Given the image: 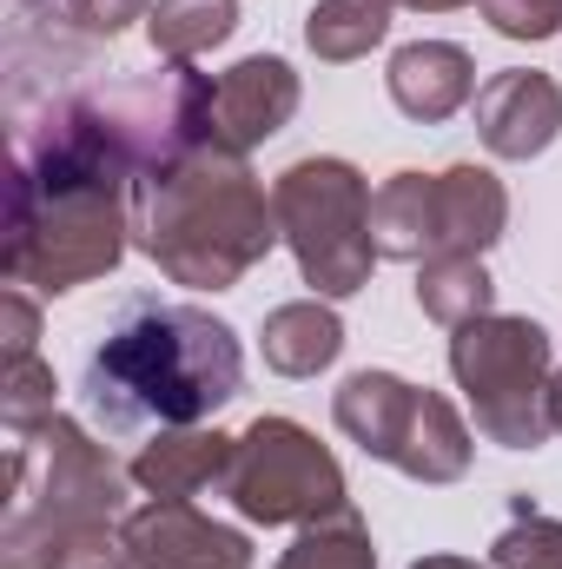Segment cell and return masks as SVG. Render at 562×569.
I'll use <instances>...</instances> for the list:
<instances>
[{
    "instance_id": "1",
    "label": "cell",
    "mask_w": 562,
    "mask_h": 569,
    "mask_svg": "<svg viewBox=\"0 0 562 569\" xmlns=\"http://www.w3.org/2000/svg\"><path fill=\"white\" fill-rule=\"evenodd\" d=\"M133 166L100 133L87 93L47 100L33 120L13 113L0 272L47 298L107 279L133 246Z\"/></svg>"
},
{
    "instance_id": "3",
    "label": "cell",
    "mask_w": 562,
    "mask_h": 569,
    "mask_svg": "<svg viewBox=\"0 0 562 569\" xmlns=\"http://www.w3.org/2000/svg\"><path fill=\"white\" fill-rule=\"evenodd\" d=\"M127 483L73 418H40L7 443V510L0 569H133L127 563Z\"/></svg>"
},
{
    "instance_id": "20",
    "label": "cell",
    "mask_w": 562,
    "mask_h": 569,
    "mask_svg": "<svg viewBox=\"0 0 562 569\" xmlns=\"http://www.w3.org/2000/svg\"><path fill=\"white\" fill-rule=\"evenodd\" d=\"M391 33V0H318L304 13V47L331 67L364 60L371 47H384Z\"/></svg>"
},
{
    "instance_id": "15",
    "label": "cell",
    "mask_w": 562,
    "mask_h": 569,
    "mask_svg": "<svg viewBox=\"0 0 562 569\" xmlns=\"http://www.w3.org/2000/svg\"><path fill=\"white\" fill-rule=\"evenodd\" d=\"M371 239H378V259H404V266H423L443 252L436 172H391L371 192Z\"/></svg>"
},
{
    "instance_id": "6",
    "label": "cell",
    "mask_w": 562,
    "mask_h": 569,
    "mask_svg": "<svg viewBox=\"0 0 562 569\" xmlns=\"http://www.w3.org/2000/svg\"><path fill=\"white\" fill-rule=\"evenodd\" d=\"M450 378L470 398V418L503 450H536L556 418H550V331L536 318H470L450 331Z\"/></svg>"
},
{
    "instance_id": "19",
    "label": "cell",
    "mask_w": 562,
    "mask_h": 569,
    "mask_svg": "<svg viewBox=\"0 0 562 569\" xmlns=\"http://www.w3.org/2000/svg\"><path fill=\"white\" fill-rule=\"evenodd\" d=\"M232 27H239V0H152L145 13V40L159 60H199L225 47Z\"/></svg>"
},
{
    "instance_id": "13",
    "label": "cell",
    "mask_w": 562,
    "mask_h": 569,
    "mask_svg": "<svg viewBox=\"0 0 562 569\" xmlns=\"http://www.w3.org/2000/svg\"><path fill=\"white\" fill-rule=\"evenodd\" d=\"M232 457H239V437L185 425V430H159L152 443H140V457H133L127 470H133V483H140L145 497H179V503H192L199 490H225Z\"/></svg>"
},
{
    "instance_id": "22",
    "label": "cell",
    "mask_w": 562,
    "mask_h": 569,
    "mask_svg": "<svg viewBox=\"0 0 562 569\" xmlns=\"http://www.w3.org/2000/svg\"><path fill=\"white\" fill-rule=\"evenodd\" d=\"M562 563V517L536 510L530 497H516L510 523L490 543V569H556Z\"/></svg>"
},
{
    "instance_id": "7",
    "label": "cell",
    "mask_w": 562,
    "mask_h": 569,
    "mask_svg": "<svg viewBox=\"0 0 562 569\" xmlns=\"http://www.w3.org/2000/svg\"><path fill=\"white\" fill-rule=\"evenodd\" d=\"M331 418L364 457H378L418 483H456L476 450L456 405L404 385L398 371H351L331 398Z\"/></svg>"
},
{
    "instance_id": "24",
    "label": "cell",
    "mask_w": 562,
    "mask_h": 569,
    "mask_svg": "<svg viewBox=\"0 0 562 569\" xmlns=\"http://www.w3.org/2000/svg\"><path fill=\"white\" fill-rule=\"evenodd\" d=\"M476 7L503 40H556L562 33V0H476Z\"/></svg>"
},
{
    "instance_id": "11",
    "label": "cell",
    "mask_w": 562,
    "mask_h": 569,
    "mask_svg": "<svg viewBox=\"0 0 562 569\" xmlns=\"http://www.w3.org/2000/svg\"><path fill=\"white\" fill-rule=\"evenodd\" d=\"M476 140L496 159H536L562 133V87L536 67H503L476 87Z\"/></svg>"
},
{
    "instance_id": "18",
    "label": "cell",
    "mask_w": 562,
    "mask_h": 569,
    "mask_svg": "<svg viewBox=\"0 0 562 569\" xmlns=\"http://www.w3.org/2000/svg\"><path fill=\"white\" fill-rule=\"evenodd\" d=\"M418 305L436 325H470L496 311V279L483 272V252H436L418 266Z\"/></svg>"
},
{
    "instance_id": "30",
    "label": "cell",
    "mask_w": 562,
    "mask_h": 569,
    "mask_svg": "<svg viewBox=\"0 0 562 569\" xmlns=\"http://www.w3.org/2000/svg\"><path fill=\"white\" fill-rule=\"evenodd\" d=\"M556 569H562V563H556Z\"/></svg>"
},
{
    "instance_id": "12",
    "label": "cell",
    "mask_w": 562,
    "mask_h": 569,
    "mask_svg": "<svg viewBox=\"0 0 562 569\" xmlns=\"http://www.w3.org/2000/svg\"><path fill=\"white\" fill-rule=\"evenodd\" d=\"M298 100H304V87H298V73L279 53H252V60L225 67L219 93H212V146H225V152L265 146L272 133L291 127Z\"/></svg>"
},
{
    "instance_id": "21",
    "label": "cell",
    "mask_w": 562,
    "mask_h": 569,
    "mask_svg": "<svg viewBox=\"0 0 562 569\" xmlns=\"http://www.w3.org/2000/svg\"><path fill=\"white\" fill-rule=\"evenodd\" d=\"M279 569H378V543H371L364 517L344 503V510H331V517L304 523V530H298V543L279 557Z\"/></svg>"
},
{
    "instance_id": "2",
    "label": "cell",
    "mask_w": 562,
    "mask_h": 569,
    "mask_svg": "<svg viewBox=\"0 0 562 569\" xmlns=\"http://www.w3.org/2000/svg\"><path fill=\"white\" fill-rule=\"evenodd\" d=\"M245 385V351L225 318L205 305L127 298L107 338L87 358V411L113 437L185 430L219 418Z\"/></svg>"
},
{
    "instance_id": "8",
    "label": "cell",
    "mask_w": 562,
    "mask_h": 569,
    "mask_svg": "<svg viewBox=\"0 0 562 569\" xmlns=\"http://www.w3.org/2000/svg\"><path fill=\"white\" fill-rule=\"evenodd\" d=\"M212 93L219 80H205L192 60H159V73L87 87V107L100 133L113 140V152L133 166V179H152L192 146L212 140Z\"/></svg>"
},
{
    "instance_id": "27",
    "label": "cell",
    "mask_w": 562,
    "mask_h": 569,
    "mask_svg": "<svg viewBox=\"0 0 562 569\" xmlns=\"http://www.w3.org/2000/svg\"><path fill=\"white\" fill-rule=\"evenodd\" d=\"M391 7H418V13H456V7H470V0H391Z\"/></svg>"
},
{
    "instance_id": "16",
    "label": "cell",
    "mask_w": 562,
    "mask_h": 569,
    "mask_svg": "<svg viewBox=\"0 0 562 569\" xmlns=\"http://www.w3.org/2000/svg\"><path fill=\"white\" fill-rule=\"evenodd\" d=\"M259 351L279 378H318L338 365L344 351V318L324 305V298H291V305H272L265 325H259Z\"/></svg>"
},
{
    "instance_id": "23",
    "label": "cell",
    "mask_w": 562,
    "mask_h": 569,
    "mask_svg": "<svg viewBox=\"0 0 562 569\" xmlns=\"http://www.w3.org/2000/svg\"><path fill=\"white\" fill-rule=\"evenodd\" d=\"M0 418H7V437L53 418V365H40V351L0 365Z\"/></svg>"
},
{
    "instance_id": "28",
    "label": "cell",
    "mask_w": 562,
    "mask_h": 569,
    "mask_svg": "<svg viewBox=\"0 0 562 569\" xmlns=\"http://www.w3.org/2000/svg\"><path fill=\"white\" fill-rule=\"evenodd\" d=\"M411 569H483V563H470V557H418Z\"/></svg>"
},
{
    "instance_id": "5",
    "label": "cell",
    "mask_w": 562,
    "mask_h": 569,
    "mask_svg": "<svg viewBox=\"0 0 562 569\" xmlns=\"http://www.w3.org/2000/svg\"><path fill=\"white\" fill-rule=\"evenodd\" d=\"M279 239L298 259V279L318 298H351L371 284L378 239H371V179L351 159H298L272 186Z\"/></svg>"
},
{
    "instance_id": "9",
    "label": "cell",
    "mask_w": 562,
    "mask_h": 569,
    "mask_svg": "<svg viewBox=\"0 0 562 569\" xmlns=\"http://www.w3.org/2000/svg\"><path fill=\"white\" fill-rule=\"evenodd\" d=\"M225 497L245 523H318L331 510H344V470L338 457L291 418H259V425L239 437V457H232V477H225Z\"/></svg>"
},
{
    "instance_id": "25",
    "label": "cell",
    "mask_w": 562,
    "mask_h": 569,
    "mask_svg": "<svg viewBox=\"0 0 562 569\" xmlns=\"http://www.w3.org/2000/svg\"><path fill=\"white\" fill-rule=\"evenodd\" d=\"M53 13L67 27H80L87 40H120L133 20L152 13V0H53Z\"/></svg>"
},
{
    "instance_id": "14",
    "label": "cell",
    "mask_w": 562,
    "mask_h": 569,
    "mask_svg": "<svg viewBox=\"0 0 562 569\" xmlns=\"http://www.w3.org/2000/svg\"><path fill=\"white\" fill-rule=\"evenodd\" d=\"M384 87H391L398 113L436 127V120H450V113H463L476 100V60L456 40H411V47L391 53Z\"/></svg>"
},
{
    "instance_id": "10",
    "label": "cell",
    "mask_w": 562,
    "mask_h": 569,
    "mask_svg": "<svg viewBox=\"0 0 562 569\" xmlns=\"http://www.w3.org/2000/svg\"><path fill=\"white\" fill-rule=\"evenodd\" d=\"M120 537H127L133 569H252V537L245 530L212 523L179 497H152L140 510H127Z\"/></svg>"
},
{
    "instance_id": "17",
    "label": "cell",
    "mask_w": 562,
    "mask_h": 569,
    "mask_svg": "<svg viewBox=\"0 0 562 569\" xmlns=\"http://www.w3.org/2000/svg\"><path fill=\"white\" fill-rule=\"evenodd\" d=\"M436 226L443 252H490L510 226V192L490 166H450L436 172Z\"/></svg>"
},
{
    "instance_id": "26",
    "label": "cell",
    "mask_w": 562,
    "mask_h": 569,
    "mask_svg": "<svg viewBox=\"0 0 562 569\" xmlns=\"http://www.w3.org/2000/svg\"><path fill=\"white\" fill-rule=\"evenodd\" d=\"M0 338H7V358H33V338H40V311L20 284L0 291Z\"/></svg>"
},
{
    "instance_id": "29",
    "label": "cell",
    "mask_w": 562,
    "mask_h": 569,
    "mask_svg": "<svg viewBox=\"0 0 562 569\" xmlns=\"http://www.w3.org/2000/svg\"><path fill=\"white\" fill-rule=\"evenodd\" d=\"M550 418H556V430H562V371L550 378Z\"/></svg>"
},
{
    "instance_id": "4",
    "label": "cell",
    "mask_w": 562,
    "mask_h": 569,
    "mask_svg": "<svg viewBox=\"0 0 562 569\" xmlns=\"http://www.w3.org/2000/svg\"><path fill=\"white\" fill-rule=\"evenodd\" d=\"M133 239L185 291H232L279 246V212L245 152L192 146L165 172L133 186Z\"/></svg>"
}]
</instances>
